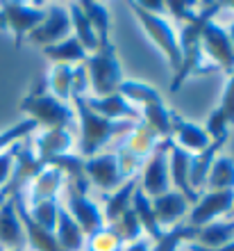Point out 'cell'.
Returning <instances> with one entry per match:
<instances>
[{
  "mask_svg": "<svg viewBox=\"0 0 234 251\" xmlns=\"http://www.w3.org/2000/svg\"><path fill=\"white\" fill-rule=\"evenodd\" d=\"M59 185H62V172L52 169V167H46V169L32 180L30 203L37 205V203H41V201H50V199H55Z\"/></svg>",
  "mask_w": 234,
  "mask_h": 251,
  "instance_id": "obj_26",
  "label": "cell"
},
{
  "mask_svg": "<svg viewBox=\"0 0 234 251\" xmlns=\"http://www.w3.org/2000/svg\"><path fill=\"white\" fill-rule=\"evenodd\" d=\"M223 2H205L200 12L195 14L191 21H187L182 27V32L177 37V44H180V53H182V66L180 71L173 75V82H170V92H177L182 82L191 75V73L198 71V64H200V34H202V27L207 21L214 19L216 12H221Z\"/></svg>",
  "mask_w": 234,
  "mask_h": 251,
  "instance_id": "obj_2",
  "label": "cell"
},
{
  "mask_svg": "<svg viewBox=\"0 0 234 251\" xmlns=\"http://www.w3.org/2000/svg\"><path fill=\"white\" fill-rule=\"evenodd\" d=\"M132 210H134V215H137L141 228H146V231H148L150 238H155V240L162 238L164 231H162V226H159V222H157V217H155L152 201L143 194L141 187H137V190H134V194H132Z\"/></svg>",
  "mask_w": 234,
  "mask_h": 251,
  "instance_id": "obj_24",
  "label": "cell"
},
{
  "mask_svg": "<svg viewBox=\"0 0 234 251\" xmlns=\"http://www.w3.org/2000/svg\"><path fill=\"white\" fill-rule=\"evenodd\" d=\"M223 114H225V119H228L230 126H234V73L230 75L228 85L223 89V99H221V105H218Z\"/></svg>",
  "mask_w": 234,
  "mask_h": 251,
  "instance_id": "obj_40",
  "label": "cell"
},
{
  "mask_svg": "<svg viewBox=\"0 0 234 251\" xmlns=\"http://www.w3.org/2000/svg\"><path fill=\"white\" fill-rule=\"evenodd\" d=\"M34 130H37V121H32V119H25V121H21V124L12 126V128H7V130H2L0 132V153L7 151L9 146L21 142V139H25Z\"/></svg>",
  "mask_w": 234,
  "mask_h": 251,
  "instance_id": "obj_37",
  "label": "cell"
},
{
  "mask_svg": "<svg viewBox=\"0 0 234 251\" xmlns=\"http://www.w3.org/2000/svg\"><path fill=\"white\" fill-rule=\"evenodd\" d=\"M205 132H207V137L212 139V142H214V139L230 137V124H228V119H225V114H223L218 107H216L214 112L209 114Z\"/></svg>",
  "mask_w": 234,
  "mask_h": 251,
  "instance_id": "obj_38",
  "label": "cell"
},
{
  "mask_svg": "<svg viewBox=\"0 0 234 251\" xmlns=\"http://www.w3.org/2000/svg\"><path fill=\"white\" fill-rule=\"evenodd\" d=\"M71 144H73L71 128H52V130L43 132V135L37 139L39 160L46 165V160L55 158V155H62V153H68Z\"/></svg>",
  "mask_w": 234,
  "mask_h": 251,
  "instance_id": "obj_21",
  "label": "cell"
},
{
  "mask_svg": "<svg viewBox=\"0 0 234 251\" xmlns=\"http://www.w3.org/2000/svg\"><path fill=\"white\" fill-rule=\"evenodd\" d=\"M232 205H234V190L207 192L205 197H200L193 203V208L189 212L187 226H191V228H202V226L212 224L216 217L230 212Z\"/></svg>",
  "mask_w": 234,
  "mask_h": 251,
  "instance_id": "obj_9",
  "label": "cell"
},
{
  "mask_svg": "<svg viewBox=\"0 0 234 251\" xmlns=\"http://www.w3.org/2000/svg\"><path fill=\"white\" fill-rule=\"evenodd\" d=\"M12 199H14V205H16V212H19V219H21V224H23L25 240L30 242V247H32L34 251H64L59 247L55 233L41 228V226L30 217V210H27V203H25V199H23V194H21V192H14Z\"/></svg>",
  "mask_w": 234,
  "mask_h": 251,
  "instance_id": "obj_14",
  "label": "cell"
},
{
  "mask_svg": "<svg viewBox=\"0 0 234 251\" xmlns=\"http://www.w3.org/2000/svg\"><path fill=\"white\" fill-rule=\"evenodd\" d=\"M9 197H12V192H9V187H2V190H0V205H2V203H5V201H7V199H9Z\"/></svg>",
  "mask_w": 234,
  "mask_h": 251,
  "instance_id": "obj_46",
  "label": "cell"
},
{
  "mask_svg": "<svg viewBox=\"0 0 234 251\" xmlns=\"http://www.w3.org/2000/svg\"><path fill=\"white\" fill-rule=\"evenodd\" d=\"M14 251H16V249H14Z\"/></svg>",
  "mask_w": 234,
  "mask_h": 251,
  "instance_id": "obj_50",
  "label": "cell"
},
{
  "mask_svg": "<svg viewBox=\"0 0 234 251\" xmlns=\"http://www.w3.org/2000/svg\"><path fill=\"white\" fill-rule=\"evenodd\" d=\"M123 251H150V242L148 240H137V242H132V245Z\"/></svg>",
  "mask_w": 234,
  "mask_h": 251,
  "instance_id": "obj_45",
  "label": "cell"
},
{
  "mask_svg": "<svg viewBox=\"0 0 234 251\" xmlns=\"http://www.w3.org/2000/svg\"><path fill=\"white\" fill-rule=\"evenodd\" d=\"M71 30V19H68V9L62 5H50L46 9V19L27 34V41H32L34 46H52L57 41H64Z\"/></svg>",
  "mask_w": 234,
  "mask_h": 251,
  "instance_id": "obj_8",
  "label": "cell"
},
{
  "mask_svg": "<svg viewBox=\"0 0 234 251\" xmlns=\"http://www.w3.org/2000/svg\"><path fill=\"white\" fill-rule=\"evenodd\" d=\"M189 162H191V153L184 151L182 146L170 144V149H169V178H170V183L180 190V194L187 199L189 203H195L200 197H198V192L191 190V185H189Z\"/></svg>",
  "mask_w": 234,
  "mask_h": 251,
  "instance_id": "obj_17",
  "label": "cell"
},
{
  "mask_svg": "<svg viewBox=\"0 0 234 251\" xmlns=\"http://www.w3.org/2000/svg\"><path fill=\"white\" fill-rule=\"evenodd\" d=\"M85 69L98 99L116 94L118 85L123 82V71H121V64L116 57V46L111 44L109 37L98 39V48L91 55H86Z\"/></svg>",
  "mask_w": 234,
  "mask_h": 251,
  "instance_id": "obj_3",
  "label": "cell"
},
{
  "mask_svg": "<svg viewBox=\"0 0 234 251\" xmlns=\"http://www.w3.org/2000/svg\"><path fill=\"white\" fill-rule=\"evenodd\" d=\"M66 194H68V215L75 219V224L80 226V231L85 235H93L103 228V215L98 210V205L91 199L78 192L71 183H66Z\"/></svg>",
  "mask_w": 234,
  "mask_h": 251,
  "instance_id": "obj_13",
  "label": "cell"
},
{
  "mask_svg": "<svg viewBox=\"0 0 234 251\" xmlns=\"http://www.w3.org/2000/svg\"><path fill=\"white\" fill-rule=\"evenodd\" d=\"M143 114H146V124L162 135L164 139L170 137V112L164 107V103H152V105L143 107Z\"/></svg>",
  "mask_w": 234,
  "mask_h": 251,
  "instance_id": "obj_35",
  "label": "cell"
},
{
  "mask_svg": "<svg viewBox=\"0 0 234 251\" xmlns=\"http://www.w3.org/2000/svg\"><path fill=\"white\" fill-rule=\"evenodd\" d=\"M68 19H71V27L75 30V39L80 41V46L85 48L86 53H93L98 48V37H96V32H93L89 19L82 14L78 2H73V5L68 7Z\"/></svg>",
  "mask_w": 234,
  "mask_h": 251,
  "instance_id": "obj_28",
  "label": "cell"
},
{
  "mask_svg": "<svg viewBox=\"0 0 234 251\" xmlns=\"http://www.w3.org/2000/svg\"><path fill=\"white\" fill-rule=\"evenodd\" d=\"M27 210H30V217H32L41 228L55 233V226H57V212H59V205H57L55 199H50V201H41V203L32 205V208H27Z\"/></svg>",
  "mask_w": 234,
  "mask_h": 251,
  "instance_id": "obj_36",
  "label": "cell"
},
{
  "mask_svg": "<svg viewBox=\"0 0 234 251\" xmlns=\"http://www.w3.org/2000/svg\"><path fill=\"white\" fill-rule=\"evenodd\" d=\"M50 92L57 100H66L71 96V87H73V69L66 64H55L48 78Z\"/></svg>",
  "mask_w": 234,
  "mask_h": 251,
  "instance_id": "obj_33",
  "label": "cell"
},
{
  "mask_svg": "<svg viewBox=\"0 0 234 251\" xmlns=\"http://www.w3.org/2000/svg\"><path fill=\"white\" fill-rule=\"evenodd\" d=\"M89 247H91V251H121V240L109 228H100L98 233L91 235Z\"/></svg>",
  "mask_w": 234,
  "mask_h": 251,
  "instance_id": "obj_39",
  "label": "cell"
},
{
  "mask_svg": "<svg viewBox=\"0 0 234 251\" xmlns=\"http://www.w3.org/2000/svg\"><path fill=\"white\" fill-rule=\"evenodd\" d=\"M195 235H198V228H191L187 224H177L175 228H170L169 233H164L162 238L157 240V245L152 251H175L182 242L195 240Z\"/></svg>",
  "mask_w": 234,
  "mask_h": 251,
  "instance_id": "obj_34",
  "label": "cell"
},
{
  "mask_svg": "<svg viewBox=\"0 0 234 251\" xmlns=\"http://www.w3.org/2000/svg\"><path fill=\"white\" fill-rule=\"evenodd\" d=\"M0 251H5V249H2V247H0Z\"/></svg>",
  "mask_w": 234,
  "mask_h": 251,
  "instance_id": "obj_49",
  "label": "cell"
},
{
  "mask_svg": "<svg viewBox=\"0 0 234 251\" xmlns=\"http://www.w3.org/2000/svg\"><path fill=\"white\" fill-rule=\"evenodd\" d=\"M189 251H234V240L223 247H216V249H205V247H198V245H189Z\"/></svg>",
  "mask_w": 234,
  "mask_h": 251,
  "instance_id": "obj_44",
  "label": "cell"
},
{
  "mask_svg": "<svg viewBox=\"0 0 234 251\" xmlns=\"http://www.w3.org/2000/svg\"><path fill=\"white\" fill-rule=\"evenodd\" d=\"M85 176L86 180H91L93 185H98L105 192L118 190L123 185V174H121L116 153H103V155L89 158L85 162Z\"/></svg>",
  "mask_w": 234,
  "mask_h": 251,
  "instance_id": "obj_12",
  "label": "cell"
},
{
  "mask_svg": "<svg viewBox=\"0 0 234 251\" xmlns=\"http://www.w3.org/2000/svg\"><path fill=\"white\" fill-rule=\"evenodd\" d=\"M78 5H80V9H82V14L89 19V23H91L98 39L109 37L111 23H109V12H107V7L100 5V2H93V0H85V2H78Z\"/></svg>",
  "mask_w": 234,
  "mask_h": 251,
  "instance_id": "obj_30",
  "label": "cell"
},
{
  "mask_svg": "<svg viewBox=\"0 0 234 251\" xmlns=\"http://www.w3.org/2000/svg\"><path fill=\"white\" fill-rule=\"evenodd\" d=\"M232 238H234V219H230V222H212V224L198 228L195 242H198V247H205V249H216V247L228 245Z\"/></svg>",
  "mask_w": 234,
  "mask_h": 251,
  "instance_id": "obj_25",
  "label": "cell"
},
{
  "mask_svg": "<svg viewBox=\"0 0 234 251\" xmlns=\"http://www.w3.org/2000/svg\"><path fill=\"white\" fill-rule=\"evenodd\" d=\"M21 110L32 121H37V126H46L48 130H52V128H71L73 117H75L73 107H68L66 103L55 99L52 94L41 92V89L27 94L25 99L21 100Z\"/></svg>",
  "mask_w": 234,
  "mask_h": 251,
  "instance_id": "obj_4",
  "label": "cell"
},
{
  "mask_svg": "<svg viewBox=\"0 0 234 251\" xmlns=\"http://www.w3.org/2000/svg\"><path fill=\"white\" fill-rule=\"evenodd\" d=\"M132 5L143 9V12H148V14H159V12H164V7H166L162 0H141V2H132Z\"/></svg>",
  "mask_w": 234,
  "mask_h": 251,
  "instance_id": "obj_43",
  "label": "cell"
},
{
  "mask_svg": "<svg viewBox=\"0 0 234 251\" xmlns=\"http://www.w3.org/2000/svg\"><path fill=\"white\" fill-rule=\"evenodd\" d=\"M228 37H230V41H232V48H234V23L230 25V32H228Z\"/></svg>",
  "mask_w": 234,
  "mask_h": 251,
  "instance_id": "obj_47",
  "label": "cell"
},
{
  "mask_svg": "<svg viewBox=\"0 0 234 251\" xmlns=\"http://www.w3.org/2000/svg\"><path fill=\"white\" fill-rule=\"evenodd\" d=\"M230 217H232V219H234V205H232V210H230Z\"/></svg>",
  "mask_w": 234,
  "mask_h": 251,
  "instance_id": "obj_48",
  "label": "cell"
},
{
  "mask_svg": "<svg viewBox=\"0 0 234 251\" xmlns=\"http://www.w3.org/2000/svg\"><path fill=\"white\" fill-rule=\"evenodd\" d=\"M55 238L64 251H82L85 247V233L80 231L75 219L66 212V208L59 205L57 212V226H55Z\"/></svg>",
  "mask_w": 234,
  "mask_h": 251,
  "instance_id": "obj_22",
  "label": "cell"
},
{
  "mask_svg": "<svg viewBox=\"0 0 234 251\" xmlns=\"http://www.w3.org/2000/svg\"><path fill=\"white\" fill-rule=\"evenodd\" d=\"M225 142H228V137L214 139V142H212L205 151L191 153V162H189V185H191V190L202 187L205 183H207L209 169H212V165H214V160H216V151H218ZM195 192H198V190H195Z\"/></svg>",
  "mask_w": 234,
  "mask_h": 251,
  "instance_id": "obj_19",
  "label": "cell"
},
{
  "mask_svg": "<svg viewBox=\"0 0 234 251\" xmlns=\"http://www.w3.org/2000/svg\"><path fill=\"white\" fill-rule=\"evenodd\" d=\"M25 242V231H23V224L19 219L14 199L9 197L0 205V247L7 251H23Z\"/></svg>",
  "mask_w": 234,
  "mask_h": 251,
  "instance_id": "obj_16",
  "label": "cell"
},
{
  "mask_svg": "<svg viewBox=\"0 0 234 251\" xmlns=\"http://www.w3.org/2000/svg\"><path fill=\"white\" fill-rule=\"evenodd\" d=\"M207 185L212 187L209 192L234 190V158L221 155V158L214 160V165H212L207 176Z\"/></svg>",
  "mask_w": 234,
  "mask_h": 251,
  "instance_id": "obj_29",
  "label": "cell"
},
{
  "mask_svg": "<svg viewBox=\"0 0 234 251\" xmlns=\"http://www.w3.org/2000/svg\"><path fill=\"white\" fill-rule=\"evenodd\" d=\"M118 94L123 96L125 100H137L139 105H152V103H162L159 94H157L155 87L146 85V82H134V80H123L118 85Z\"/></svg>",
  "mask_w": 234,
  "mask_h": 251,
  "instance_id": "obj_31",
  "label": "cell"
},
{
  "mask_svg": "<svg viewBox=\"0 0 234 251\" xmlns=\"http://www.w3.org/2000/svg\"><path fill=\"white\" fill-rule=\"evenodd\" d=\"M46 19L43 7H30L25 2H0V30L14 34V46L21 48L23 41L41 21Z\"/></svg>",
  "mask_w": 234,
  "mask_h": 251,
  "instance_id": "obj_6",
  "label": "cell"
},
{
  "mask_svg": "<svg viewBox=\"0 0 234 251\" xmlns=\"http://www.w3.org/2000/svg\"><path fill=\"white\" fill-rule=\"evenodd\" d=\"M130 9L134 12V16L139 19V23L143 25L146 34L152 39V44H155V46L166 55L169 66L177 73L180 71V66H182V53H180V44H177V37H175V32H173L170 23L166 19H162L159 14L143 12V9L134 7L132 2H130Z\"/></svg>",
  "mask_w": 234,
  "mask_h": 251,
  "instance_id": "obj_5",
  "label": "cell"
},
{
  "mask_svg": "<svg viewBox=\"0 0 234 251\" xmlns=\"http://www.w3.org/2000/svg\"><path fill=\"white\" fill-rule=\"evenodd\" d=\"M170 132H177L180 146L189 153H193V151L200 153L212 144V139L207 137L205 128H200V126H195V124H189V121H184L175 112H170Z\"/></svg>",
  "mask_w": 234,
  "mask_h": 251,
  "instance_id": "obj_18",
  "label": "cell"
},
{
  "mask_svg": "<svg viewBox=\"0 0 234 251\" xmlns=\"http://www.w3.org/2000/svg\"><path fill=\"white\" fill-rule=\"evenodd\" d=\"M43 55L50 57L55 64H85L86 60V50L80 46V41L75 37H66L64 41H57L52 46H46L43 48Z\"/></svg>",
  "mask_w": 234,
  "mask_h": 251,
  "instance_id": "obj_23",
  "label": "cell"
},
{
  "mask_svg": "<svg viewBox=\"0 0 234 251\" xmlns=\"http://www.w3.org/2000/svg\"><path fill=\"white\" fill-rule=\"evenodd\" d=\"M139 180L137 178H130L128 183H123V185L118 187L114 194H109L107 197V208H105V219L109 222V224H114L121 215H123L125 210H130L132 205V194H134V190H137Z\"/></svg>",
  "mask_w": 234,
  "mask_h": 251,
  "instance_id": "obj_27",
  "label": "cell"
},
{
  "mask_svg": "<svg viewBox=\"0 0 234 251\" xmlns=\"http://www.w3.org/2000/svg\"><path fill=\"white\" fill-rule=\"evenodd\" d=\"M82 99H85L86 107H89L91 112H96L98 117H103V119H109V121L139 119V112L118 92L109 94V96H103V99H98V96H82Z\"/></svg>",
  "mask_w": 234,
  "mask_h": 251,
  "instance_id": "obj_15",
  "label": "cell"
},
{
  "mask_svg": "<svg viewBox=\"0 0 234 251\" xmlns=\"http://www.w3.org/2000/svg\"><path fill=\"white\" fill-rule=\"evenodd\" d=\"M187 208H189V201L180 192H166L162 197L152 199V210H155L157 222L166 226H170L177 219H182L187 215Z\"/></svg>",
  "mask_w": 234,
  "mask_h": 251,
  "instance_id": "obj_20",
  "label": "cell"
},
{
  "mask_svg": "<svg viewBox=\"0 0 234 251\" xmlns=\"http://www.w3.org/2000/svg\"><path fill=\"white\" fill-rule=\"evenodd\" d=\"M12 167H14V153L12 149L0 153V187H5L12 178Z\"/></svg>",
  "mask_w": 234,
  "mask_h": 251,
  "instance_id": "obj_42",
  "label": "cell"
},
{
  "mask_svg": "<svg viewBox=\"0 0 234 251\" xmlns=\"http://www.w3.org/2000/svg\"><path fill=\"white\" fill-rule=\"evenodd\" d=\"M170 137L162 139L155 146V151L150 155L148 165H146V174L141 180V192L146 197H162L166 192H170V178H169V149H170Z\"/></svg>",
  "mask_w": 234,
  "mask_h": 251,
  "instance_id": "obj_7",
  "label": "cell"
},
{
  "mask_svg": "<svg viewBox=\"0 0 234 251\" xmlns=\"http://www.w3.org/2000/svg\"><path fill=\"white\" fill-rule=\"evenodd\" d=\"M12 153H14V167H12V178L7 183L9 192H21L25 183L34 180L39 176L46 165L39 160V155H34V151L27 146L25 139H21L16 144H12Z\"/></svg>",
  "mask_w": 234,
  "mask_h": 251,
  "instance_id": "obj_11",
  "label": "cell"
},
{
  "mask_svg": "<svg viewBox=\"0 0 234 251\" xmlns=\"http://www.w3.org/2000/svg\"><path fill=\"white\" fill-rule=\"evenodd\" d=\"M73 100H75V110L73 112L80 117V128H82L80 153H78L80 158H93V155H98V149L107 144L114 135H121V132H128L134 128V121H109L98 117L96 112H91L86 107L82 96L73 94Z\"/></svg>",
  "mask_w": 234,
  "mask_h": 251,
  "instance_id": "obj_1",
  "label": "cell"
},
{
  "mask_svg": "<svg viewBox=\"0 0 234 251\" xmlns=\"http://www.w3.org/2000/svg\"><path fill=\"white\" fill-rule=\"evenodd\" d=\"M164 5H169L170 14H173L175 19L184 21V23H187V21H191L195 16V12L191 9L195 2H191V0H170V2H164Z\"/></svg>",
  "mask_w": 234,
  "mask_h": 251,
  "instance_id": "obj_41",
  "label": "cell"
},
{
  "mask_svg": "<svg viewBox=\"0 0 234 251\" xmlns=\"http://www.w3.org/2000/svg\"><path fill=\"white\" fill-rule=\"evenodd\" d=\"M114 235H116L121 242H137L139 235H141V224H139V219L137 215H134V210H132V205H130V210H125L121 217L111 224L109 228Z\"/></svg>",
  "mask_w": 234,
  "mask_h": 251,
  "instance_id": "obj_32",
  "label": "cell"
},
{
  "mask_svg": "<svg viewBox=\"0 0 234 251\" xmlns=\"http://www.w3.org/2000/svg\"><path fill=\"white\" fill-rule=\"evenodd\" d=\"M200 50L212 57L216 64L221 66L223 71L234 73V48L232 41L228 37V30H223L218 23H214V19L207 21L202 27L200 34Z\"/></svg>",
  "mask_w": 234,
  "mask_h": 251,
  "instance_id": "obj_10",
  "label": "cell"
}]
</instances>
